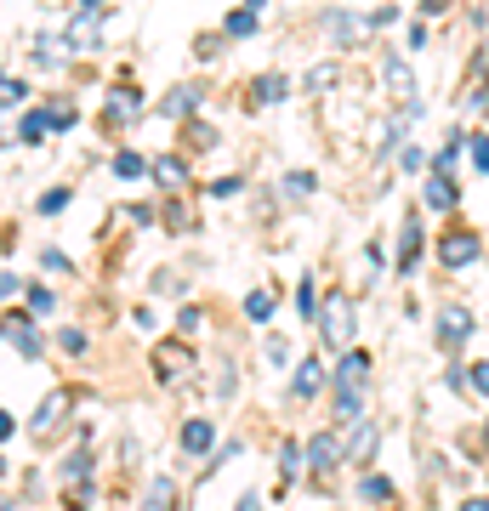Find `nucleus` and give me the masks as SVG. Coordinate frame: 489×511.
Wrapping results in <instances>:
<instances>
[{"label": "nucleus", "mask_w": 489, "mask_h": 511, "mask_svg": "<svg viewBox=\"0 0 489 511\" xmlns=\"http://www.w3.org/2000/svg\"><path fill=\"white\" fill-rule=\"evenodd\" d=\"M188 148H217V131H205V126H188Z\"/></svg>", "instance_id": "nucleus-36"}, {"label": "nucleus", "mask_w": 489, "mask_h": 511, "mask_svg": "<svg viewBox=\"0 0 489 511\" xmlns=\"http://www.w3.org/2000/svg\"><path fill=\"white\" fill-rule=\"evenodd\" d=\"M285 91H290L285 74H262V80L251 86V103H285Z\"/></svg>", "instance_id": "nucleus-17"}, {"label": "nucleus", "mask_w": 489, "mask_h": 511, "mask_svg": "<svg viewBox=\"0 0 489 511\" xmlns=\"http://www.w3.org/2000/svg\"><path fill=\"white\" fill-rule=\"evenodd\" d=\"M148 170H154V182H160V188H171V194L188 188V160H177V153H160Z\"/></svg>", "instance_id": "nucleus-9"}, {"label": "nucleus", "mask_w": 489, "mask_h": 511, "mask_svg": "<svg viewBox=\"0 0 489 511\" xmlns=\"http://www.w3.org/2000/svg\"><path fill=\"white\" fill-rule=\"evenodd\" d=\"M330 35H336V40H342V35L353 40V35H359V23H353V18H342V12H336V18H330Z\"/></svg>", "instance_id": "nucleus-38"}, {"label": "nucleus", "mask_w": 489, "mask_h": 511, "mask_svg": "<svg viewBox=\"0 0 489 511\" xmlns=\"http://www.w3.org/2000/svg\"><path fill=\"white\" fill-rule=\"evenodd\" d=\"M296 313H302V318L319 313V301H313V278H302V290H296Z\"/></svg>", "instance_id": "nucleus-32"}, {"label": "nucleus", "mask_w": 489, "mask_h": 511, "mask_svg": "<svg viewBox=\"0 0 489 511\" xmlns=\"http://www.w3.org/2000/svg\"><path fill=\"white\" fill-rule=\"evenodd\" d=\"M359 494H364V500H393V483H387V477H364Z\"/></svg>", "instance_id": "nucleus-28"}, {"label": "nucleus", "mask_w": 489, "mask_h": 511, "mask_svg": "<svg viewBox=\"0 0 489 511\" xmlns=\"http://www.w3.org/2000/svg\"><path fill=\"white\" fill-rule=\"evenodd\" d=\"M6 330H12V341H18L23 359H40V330H35L29 318H6Z\"/></svg>", "instance_id": "nucleus-13"}, {"label": "nucleus", "mask_w": 489, "mask_h": 511, "mask_svg": "<svg viewBox=\"0 0 489 511\" xmlns=\"http://www.w3.org/2000/svg\"><path fill=\"white\" fill-rule=\"evenodd\" d=\"M165 222H171V227H194V210L188 205H165Z\"/></svg>", "instance_id": "nucleus-37"}, {"label": "nucleus", "mask_w": 489, "mask_h": 511, "mask_svg": "<svg viewBox=\"0 0 489 511\" xmlns=\"http://www.w3.org/2000/svg\"><path fill=\"white\" fill-rule=\"evenodd\" d=\"M461 143L472 148V165H478L484 177H489V131H478V136H461Z\"/></svg>", "instance_id": "nucleus-25"}, {"label": "nucleus", "mask_w": 489, "mask_h": 511, "mask_svg": "<svg viewBox=\"0 0 489 511\" xmlns=\"http://www.w3.org/2000/svg\"><path fill=\"white\" fill-rule=\"evenodd\" d=\"M23 97H29V86L18 80V74L0 69V108H12V103H23Z\"/></svg>", "instance_id": "nucleus-22"}, {"label": "nucleus", "mask_w": 489, "mask_h": 511, "mask_svg": "<svg viewBox=\"0 0 489 511\" xmlns=\"http://www.w3.org/2000/svg\"><path fill=\"white\" fill-rule=\"evenodd\" d=\"M478 256H484L478 234H444L438 239V261H444V268H467V261H478Z\"/></svg>", "instance_id": "nucleus-5"}, {"label": "nucleus", "mask_w": 489, "mask_h": 511, "mask_svg": "<svg viewBox=\"0 0 489 511\" xmlns=\"http://www.w3.org/2000/svg\"><path fill=\"white\" fill-rule=\"evenodd\" d=\"M416 256H421V227H416V222H404V239H399V273L416 268Z\"/></svg>", "instance_id": "nucleus-19"}, {"label": "nucleus", "mask_w": 489, "mask_h": 511, "mask_svg": "<svg viewBox=\"0 0 489 511\" xmlns=\"http://www.w3.org/2000/svg\"><path fill=\"white\" fill-rule=\"evenodd\" d=\"M148 506H177V489L165 483V477H154V483H148Z\"/></svg>", "instance_id": "nucleus-30"}, {"label": "nucleus", "mask_w": 489, "mask_h": 511, "mask_svg": "<svg viewBox=\"0 0 489 511\" xmlns=\"http://www.w3.org/2000/svg\"><path fill=\"white\" fill-rule=\"evenodd\" d=\"M319 381H325L319 359H302V364H296V375H290V392H296V398H313V392H319Z\"/></svg>", "instance_id": "nucleus-12"}, {"label": "nucleus", "mask_w": 489, "mask_h": 511, "mask_svg": "<svg viewBox=\"0 0 489 511\" xmlns=\"http://www.w3.org/2000/svg\"><path fill=\"white\" fill-rule=\"evenodd\" d=\"M376 443H381L376 421H370V415H359V421H353V438H347V460H353V466H370V460H376Z\"/></svg>", "instance_id": "nucleus-6"}, {"label": "nucleus", "mask_w": 489, "mask_h": 511, "mask_svg": "<svg viewBox=\"0 0 489 511\" xmlns=\"http://www.w3.org/2000/svg\"><path fill=\"white\" fill-rule=\"evenodd\" d=\"M86 477H91V455H69V460H63V483H69V489H80Z\"/></svg>", "instance_id": "nucleus-21"}, {"label": "nucleus", "mask_w": 489, "mask_h": 511, "mask_svg": "<svg viewBox=\"0 0 489 511\" xmlns=\"http://www.w3.org/2000/svg\"><path fill=\"white\" fill-rule=\"evenodd\" d=\"M211 443H217V426H211L205 415L182 421V449H188V455H211Z\"/></svg>", "instance_id": "nucleus-10"}, {"label": "nucleus", "mask_w": 489, "mask_h": 511, "mask_svg": "<svg viewBox=\"0 0 489 511\" xmlns=\"http://www.w3.org/2000/svg\"><path fill=\"white\" fill-rule=\"evenodd\" d=\"M484 432H489V421H484Z\"/></svg>", "instance_id": "nucleus-49"}, {"label": "nucleus", "mask_w": 489, "mask_h": 511, "mask_svg": "<svg viewBox=\"0 0 489 511\" xmlns=\"http://www.w3.org/2000/svg\"><path fill=\"white\" fill-rule=\"evenodd\" d=\"M342 460H347V443L336 438V432H319V438L308 443V466H313L319 477H330L336 466H342Z\"/></svg>", "instance_id": "nucleus-4"}, {"label": "nucleus", "mask_w": 489, "mask_h": 511, "mask_svg": "<svg viewBox=\"0 0 489 511\" xmlns=\"http://www.w3.org/2000/svg\"><path fill=\"white\" fill-rule=\"evenodd\" d=\"M57 341H63V352H86V335H80V330H63Z\"/></svg>", "instance_id": "nucleus-40"}, {"label": "nucleus", "mask_w": 489, "mask_h": 511, "mask_svg": "<svg viewBox=\"0 0 489 511\" xmlns=\"http://www.w3.org/2000/svg\"><path fill=\"white\" fill-rule=\"evenodd\" d=\"M194 108H200V86H177L171 97H165V114H177V120H188Z\"/></svg>", "instance_id": "nucleus-18"}, {"label": "nucleus", "mask_w": 489, "mask_h": 511, "mask_svg": "<svg viewBox=\"0 0 489 511\" xmlns=\"http://www.w3.org/2000/svg\"><path fill=\"white\" fill-rule=\"evenodd\" d=\"M279 472H285V483L302 472V460H296V443H285V449H279Z\"/></svg>", "instance_id": "nucleus-35"}, {"label": "nucleus", "mask_w": 489, "mask_h": 511, "mask_svg": "<svg viewBox=\"0 0 489 511\" xmlns=\"http://www.w3.org/2000/svg\"><path fill=\"white\" fill-rule=\"evenodd\" d=\"M80 6H103V0H80Z\"/></svg>", "instance_id": "nucleus-48"}, {"label": "nucleus", "mask_w": 489, "mask_h": 511, "mask_svg": "<svg viewBox=\"0 0 489 511\" xmlns=\"http://www.w3.org/2000/svg\"><path fill=\"white\" fill-rule=\"evenodd\" d=\"M143 170H148V165H143V153H131V148H126V153H114V177H126V182H131V177H143Z\"/></svg>", "instance_id": "nucleus-24"}, {"label": "nucleus", "mask_w": 489, "mask_h": 511, "mask_svg": "<svg viewBox=\"0 0 489 511\" xmlns=\"http://www.w3.org/2000/svg\"><path fill=\"white\" fill-rule=\"evenodd\" d=\"M427 205H433V210H455V205H461V188H455V177L444 165H433V177H427Z\"/></svg>", "instance_id": "nucleus-8"}, {"label": "nucleus", "mask_w": 489, "mask_h": 511, "mask_svg": "<svg viewBox=\"0 0 489 511\" xmlns=\"http://www.w3.org/2000/svg\"><path fill=\"white\" fill-rule=\"evenodd\" d=\"M421 12H427V18H444V12H450V0H421Z\"/></svg>", "instance_id": "nucleus-43"}, {"label": "nucleus", "mask_w": 489, "mask_h": 511, "mask_svg": "<svg viewBox=\"0 0 489 511\" xmlns=\"http://www.w3.org/2000/svg\"><path fill=\"white\" fill-rule=\"evenodd\" d=\"M103 35V6H80V23H69V52H91Z\"/></svg>", "instance_id": "nucleus-7"}, {"label": "nucleus", "mask_w": 489, "mask_h": 511, "mask_svg": "<svg viewBox=\"0 0 489 511\" xmlns=\"http://www.w3.org/2000/svg\"><path fill=\"white\" fill-rule=\"evenodd\" d=\"M137 114V91H114V103H109V120H131Z\"/></svg>", "instance_id": "nucleus-27"}, {"label": "nucleus", "mask_w": 489, "mask_h": 511, "mask_svg": "<svg viewBox=\"0 0 489 511\" xmlns=\"http://www.w3.org/2000/svg\"><path fill=\"white\" fill-rule=\"evenodd\" d=\"M285 359H290V347H285L279 335H273V341H268V364H285Z\"/></svg>", "instance_id": "nucleus-41"}, {"label": "nucleus", "mask_w": 489, "mask_h": 511, "mask_svg": "<svg viewBox=\"0 0 489 511\" xmlns=\"http://www.w3.org/2000/svg\"><path fill=\"white\" fill-rule=\"evenodd\" d=\"M46 120H52V131H69L74 126V108L69 103H52V108H46Z\"/></svg>", "instance_id": "nucleus-31"}, {"label": "nucleus", "mask_w": 489, "mask_h": 511, "mask_svg": "<svg viewBox=\"0 0 489 511\" xmlns=\"http://www.w3.org/2000/svg\"><path fill=\"white\" fill-rule=\"evenodd\" d=\"M302 86H308V91H330V86H336V63H319Z\"/></svg>", "instance_id": "nucleus-29"}, {"label": "nucleus", "mask_w": 489, "mask_h": 511, "mask_svg": "<svg viewBox=\"0 0 489 511\" xmlns=\"http://www.w3.org/2000/svg\"><path fill=\"white\" fill-rule=\"evenodd\" d=\"M336 415H342L347 426H353L359 415H364V392H359V386H342V392H336Z\"/></svg>", "instance_id": "nucleus-20"}, {"label": "nucleus", "mask_w": 489, "mask_h": 511, "mask_svg": "<svg viewBox=\"0 0 489 511\" xmlns=\"http://www.w3.org/2000/svg\"><path fill=\"white\" fill-rule=\"evenodd\" d=\"M313 318H319V330H325V341H330L336 352H342V347H353V330H359V324H353V301H347L342 290L319 301V313H313Z\"/></svg>", "instance_id": "nucleus-2"}, {"label": "nucleus", "mask_w": 489, "mask_h": 511, "mask_svg": "<svg viewBox=\"0 0 489 511\" xmlns=\"http://www.w3.org/2000/svg\"><path fill=\"white\" fill-rule=\"evenodd\" d=\"M69 205V188H52V194H40V216H57Z\"/></svg>", "instance_id": "nucleus-33"}, {"label": "nucleus", "mask_w": 489, "mask_h": 511, "mask_svg": "<svg viewBox=\"0 0 489 511\" xmlns=\"http://www.w3.org/2000/svg\"><path fill=\"white\" fill-rule=\"evenodd\" d=\"M239 188H244V182H239V177H222V182H211V194H217V199H234Z\"/></svg>", "instance_id": "nucleus-39"}, {"label": "nucleus", "mask_w": 489, "mask_h": 511, "mask_svg": "<svg viewBox=\"0 0 489 511\" xmlns=\"http://www.w3.org/2000/svg\"><path fill=\"white\" fill-rule=\"evenodd\" d=\"M478 74H484V80H489V45H484V52H478Z\"/></svg>", "instance_id": "nucleus-46"}, {"label": "nucleus", "mask_w": 489, "mask_h": 511, "mask_svg": "<svg viewBox=\"0 0 489 511\" xmlns=\"http://www.w3.org/2000/svg\"><path fill=\"white\" fill-rule=\"evenodd\" d=\"M364 375H370V359L353 347H342V364H336V386H364Z\"/></svg>", "instance_id": "nucleus-11"}, {"label": "nucleus", "mask_w": 489, "mask_h": 511, "mask_svg": "<svg viewBox=\"0 0 489 511\" xmlns=\"http://www.w3.org/2000/svg\"><path fill=\"white\" fill-rule=\"evenodd\" d=\"M12 432H18V426H12V415H6V409H0V443H6V438H12Z\"/></svg>", "instance_id": "nucleus-45"}, {"label": "nucleus", "mask_w": 489, "mask_h": 511, "mask_svg": "<svg viewBox=\"0 0 489 511\" xmlns=\"http://www.w3.org/2000/svg\"><path fill=\"white\" fill-rule=\"evenodd\" d=\"M256 18H262V12H256V6H239V12H228L222 35H228V40H244V35H256Z\"/></svg>", "instance_id": "nucleus-15"}, {"label": "nucleus", "mask_w": 489, "mask_h": 511, "mask_svg": "<svg viewBox=\"0 0 489 511\" xmlns=\"http://www.w3.org/2000/svg\"><path fill=\"white\" fill-rule=\"evenodd\" d=\"M244 313H251L256 324L273 318V290H251V296H244Z\"/></svg>", "instance_id": "nucleus-23"}, {"label": "nucleus", "mask_w": 489, "mask_h": 511, "mask_svg": "<svg viewBox=\"0 0 489 511\" xmlns=\"http://www.w3.org/2000/svg\"><path fill=\"white\" fill-rule=\"evenodd\" d=\"M467 341H472V313H467V307H438V347L461 352Z\"/></svg>", "instance_id": "nucleus-3"}, {"label": "nucleus", "mask_w": 489, "mask_h": 511, "mask_svg": "<svg viewBox=\"0 0 489 511\" xmlns=\"http://www.w3.org/2000/svg\"><path fill=\"white\" fill-rule=\"evenodd\" d=\"M472 386H478V392H489V359L472 364Z\"/></svg>", "instance_id": "nucleus-42"}, {"label": "nucleus", "mask_w": 489, "mask_h": 511, "mask_svg": "<svg viewBox=\"0 0 489 511\" xmlns=\"http://www.w3.org/2000/svg\"><path fill=\"white\" fill-rule=\"evenodd\" d=\"M148 364H154V381H160V386H171V392H177V386H188V381H194V369H200V359H194L188 341H160Z\"/></svg>", "instance_id": "nucleus-1"}, {"label": "nucleus", "mask_w": 489, "mask_h": 511, "mask_svg": "<svg viewBox=\"0 0 489 511\" xmlns=\"http://www.w3.org/2000/svg\"><path fill=\"white\" fill-rule=\"evenodd\" d=\"M63 409H69V392H52L40 404V415H35V438H46V432H52L57 421H63Z\"/></svg>", "instance_id": "nucleus-14"}, {"label": "nucleus", "mask_w": 489, "mask_h": 511, "mask_svg": "<svg viewBox=\"0 0 489 511\" xmlns=\"http://www.w3.org/2000/svg\"><path fill=\"white\" fill-rule=\"evenodd\" d=\"M154 296H182V278L177 273H154Z\"/></svg>", "instance_id": "nucleus-34"}, {"label": "nucleus", "mask_w": 489, "mask_h": 511, "mask_svg": "<svg viewBox=\"0 0 489 511\" xmlns=\"http://www.w3.org/2000/svg\"><path fill=\"white\" fill-rule=\"evenodd\" d=\"M285 194H290V199H308V194H313V170H290V177H285Z\"/></svg>", "instance_id": "nucleus-26"}, {"label": "nucleus", "mask_w": 489, "mask_h": 511, "mask_svg": "<svg viewBox=\"0 0 489 511\" xmlns=\"http://www.w3.org/2000/svg\"><path fill=\"white\" fill-rule=\"evenodd\" d=\"M46 131H52V120H46V108H35V114H23V126H18V143L40 148V143H46Z\"/></svg>", "instance_id": "nucleus-16"}, {"label": "nucleus", "mask_w": 489, "mask_h": 511, "mask_svg": "<svg viewBox=\"0 0 489 511\" xmlns=\"http://www.w3.org/2000/svg\"><path fill=\"white\" fill-rule=\"evenodd\" d=\"M6 296H18V278H12V273H0V301H6Z\"/></svg>", "instance_id": "nucleus-44"}, {"label": "nucleus", "mask_w": 489, "mask_h": 511, "mask_svg": "<svg viewBox=\"0 0 489 511\" xmlns=\"http://www.w3.org/2000/svg\"><path fill=\"white\" fill-rule=\"evenodd\" d=\"M244 6H256V12H262V0H244Z\"/></svg>", "instance_id": "nucleus-47"}]
</instances>
